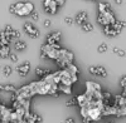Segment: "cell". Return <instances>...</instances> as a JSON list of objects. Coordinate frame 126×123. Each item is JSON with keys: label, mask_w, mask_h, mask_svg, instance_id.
<instances>
[{"label": "cell", "mask_w": 126, "mask_h": 123, "mask_svg": "<svg viewBox=\"0 0 126 123\" xmlns=\"http://www.w3.org/2000/svg\"><path fill=\"white\" fill-rule=\"evenodd\" d=\"M14 9H15V13L18 16H28L32 13L34 12V4L30 3V1H18L14 4Z\"/></svg>", "instance_id": "obj_1"}, {"label": "cell", "mask_w": 126, "mask_h": 123, "mask_svg": "<svg viewBox=\"0 0 126 123\" xmlns=\"http://www.w3.org/2000/svg\"><path fill=\"white\" fill-rule=\"evenodd\" d=\"M23 28H24V32L29 35V38H32V39H37V38L40 37V32H39V30L33 25V23L27 22V23H24Z\"/></svg>", "instance_id": "obj_2"}, {"label": "cell", "mask_w": 126, "mask_h": 123, "mask_svg": "<svg viewBox=\"0 0 126 123\" xmlns=\"http://www.w3.org/2000/svg\"><path fill=\"white\" fill-rule=\"evenodd\" d=\"M88 72L92 74V75H97V77H101V78H106L107 77V70L105 67L102 65H92L88 68Z\"/></svg>", "instance_id": "obj_3"}, {"label": "cell", "mask_w": 126, "mask_h": 123, "mask_svg": "<svg viewBox=\"0 0 126 123\" xmlns=\"http://www.w3.org/2000/svg\"><path fill=\"white\" fill-rule=\"evenodd\" d=\"M29 70H30V62H28V60L23 62V64H20V65L16 67V73L19 74V77H22V78H24V77H27L29 74Z\"/></svg>", "instance_id": "obj_4"}, {"label": "cell", "mask_w": 126, "mask_h": 123, "mask_svg": "<svg viewBox=\"0 0 126 123\" xmlns=\"http://www.w3.org/2000/svg\"><path fill=\"white\" fill-rule=\"evenodd\" d=\"M58 59H63L66 60L67 63H73V59H75V55L71 50L68 49H64V48H61L59 49V58Z\"/></svg>", "instance_id": "obj_5"}, {"label": "cell", "mask_w": 126, "mask_h": 123, "mask_svg": "<svg viewBox=\"0 0 126 123\" xmlns=\"http://www.w3.org/2000/svg\"><path fill=\"white\" fill-rule=\"evenodd\" d=\"M61 38H62V33L61 32H53L47 35V43L48 45H53L56 43H59L61 42Z\"/></svg>", "instance_id": "obj_6"}, {"label": "cell", "mask_w": 126, "mask_h": 123, "mask_svg": "<svg viewBox=\"0 0 126 123\" xmlns=\"http://www.w3.org/2000/svg\"><path fill=\"white\" fill-rule=\"evenodd\" d=\"M86 92H102V87L100 83H96L93 80L86 82Z\"/></svg>", "instance_id": "obj_7"}, {"label": "cell", "mask_w": 126, "mask_h": 123, "mask_svg": "<svg viewBox=\"0 0 126 123\" xmlns=\"http://www.w3.org/2000/svg\"><path fill=\"white\" fill-rule=\"evenodd\" d=\"M103 34L107 37H117L119 34H121V32L115 30L112 28V25H106V26H103Z\"/></svg>", "instance_id": "obj_8"}, {"label": "cell", "mask_w": 126, "mask_h": 123, "mask_svg": "<svg viewBox=\"0 0 126 123\" xmlns=\"http://www.w3.org/2000/svg\"><path fill=\"white\" fill-rule=\"evenodd\" d=\"M113 106H116L117 108L126 106V97H125V96H122V94H117V96H115Z\"/></svg>", "instance_id": "obj_9"}, {"label": "cell", "mask_w": 126, "mask_h": 123, "mask_svg": "<svg viewBox=\"0 0 126 123\" xmlns=\"http://www.w3.org/2000/svg\"><path fill=\"white\" fill-rule=\"evenodd\" d=\"M86 22H87V13L86 12H79L75 18V23H77L78 25H82Z\"/></svg>", "instance_id": "obj_10"}, {"label": "cell", "mask_w": 126, "mask_h": 123, "mask_svg": "<svg viewBox=\"0 0 126 123\" xmlns=\"http://www.w3.org/2000/svg\"><path fill=\"white\" fill-rule=\"evenodd\" d=\"M58 10V5L56 3V0H52V1L49 3V5L47 8H44V12L48 13V14H56Z\"/></svg>", "instance_id": "obj_11"}, {"label": "cell", "mask_w": 126, "mask_h": 123, "mask_svg": "<svg viewBox=\"0 0 126 123\" xmlns=\"http://www.w3.org/2000/svg\"><path fill=\"white\" fill-rule=\"evenodd\" d=\"M111 12V5L109 3H98V13L101 14H105V13H110Z\"/></svg>", "instance_id": "obj_12"}, {"label": "cell", "mask_w": 126, "mask_h": 123, "mask_svg": "<svg viewBox=\"0 0 126 123\" xmlns=\"http://www.w3.org/2000/svg\"><path fill=\"white\" fill-rule=\"evenodd\" d=\"M12 40H13V39H10V38L5 34L4 30H1V32H0V47H1V45H9Z\"/></svg>", "instance_id": "obj_13"}, {"label": "cell", "mask_w": 126, "mask_h": 123, "mask_svg": "<svg viewBox=\"0 0 126 123\" xmlns=\"http://www.w3.org/2000/svg\"><path fill=\"white\" fill-rule=\"evenodd\" d=\"M76 100H77V104L79 106V108L86 107L87 103H88V99H87L86 94H79V96H77V97H76Z\"/></svg>", "instance_id": "obj_14"}, {"label": "cell", "mask_w": 126, "mask_h": 123, "mask_svg": "<svg viewBox=\"0 0 126 123\" xmlns=\"http://www.w3.org/2000/svg\"><path fill=\"white\" fill-rule=\"evenodd\" d=\"M10 53H12V52H10V47L9 45H1V47H0V58L6 59Z\"/></svg>", "instance_id": "obj_15"}, {"label": "cell", "mask_w": 126, "mask_h": 123, "mask_svg": "<svg viewBox=\"0 0 126 123\" xmlns=\"http://www.w3.org/2000/svg\"><path fill=\"white\" fill-rule=\"evenodd\" d=\"M50 73V72L48 70V69H46V68H42V67H37V69H35V74L40 78V79H43L46 75H48Z\"/></svg>", "instance_id": "obj_16"}, {"label": "cell", "mask_w": 126, "mask_h": 123, "mask_svg": "<svg viewBox=\"0 0 126 123\" xmlns=\"http://www.w3.org/2000/svg\"><path fill=\"white\" fill-rule=\"evenodd\" d=\"M14 49L15 50H25L27 49V43L23 42V40H20V39H15V42H14Z\"/></svg>", "instance_id": "obj_17"}, {"label": "cell", "mask_w": 126, "mask_h": 123, "mask_svg": "<svg viewBox=\"0 0 126 123\" xmlns=\"http://www.w3.org/2000/svg\"><path fill=\"white\" fill-rule=\"evenodd\" d=\"M112 28H113L115 30H119V32H121L124 28H126V22H125V20H116V22L112 24Z\"/></svg>", "instance_id": "obj_18"}, {"label": "cell", "mask_w": 126, "mask_h": 123, "mask_svg": "<svg viewBox=\"0 0 126 123\" xmlns=\"http://www.w3.org/2000/svg\"><path fill=\"white\" fill-rule=\"evenodd\" d=\"M66 69L69 72V73L72 74V75H78L79 74V70H78V68L73 64V63H68L67 64V67H66Z\"/></svg>", "instance_id": "obj_19"}, {"label": "cell", "mask_w": 126, "mask_h": 123, "mask_svg": "<svg viewBox=\"0 0 126 123\" xmlns=\"http://www.w3.org/2000/svg\"><path fill=\"white\" fill-rule=\"evenodd\" d=\"M58 90L62 92V93H64V94H67V96H71V94H72V88L68 87V86L58 84Z\"/></svg>", "instance_id": "obj_20"}, {"label": "cell", "mask_w": 126, "mask_h": 123, "mask_svg": "<svg viewBox=\"0 0 126 123\" xmlns=\"http://www.w3.org/2000/svg\"><path fill=\"white\" fill-rule=\"evenodd\" d=\"M112 53H115L117 57H120V58H124V57H126V52L124 49H121V48H119V47H113L112 48Z\"/></svg>", "instance_id": "obj_21"}, {"label": "cell", "mask_w": 126, "mask_h": 123, "mask_svg": "<svg viewBox=\"0 0 126 123\" xmlns=\"http://www.w3.org/2000/svg\"><path fill=\"white\" fill-rule=\"evenodd\" d=\"M97 22H98V24H101L102 26L110 25V24H109V22H107V19L105 18V15H103V14H101V13H98V15H97Z\"/></svg>", "instance_id": "obj_22"}, {"label": "cell", "mask_w": 126, "mask_h": 123, "mask_svg": "<svg viewBox=\"0 0 126 123\" xmlns=\"http://www.w3.org/2000/svg\"><path fill=\"white\" fill-rule=\"evenodd\" d=\"M1 73L4 74V77H10V75H12V73H13V68L12 67H10V65H5L3 69H1Z\"/></svg>", "instance_id": "obj_23"}, {"label": "cell", "mask_w": 126, "mask_h": 123, "mask_svg": "<svg viewBox=\"0 0 126 123\" xmlns=\"http://www.w3.org/2000/svg\"><path fill=\"white\" fill-rule=\"evenodd\" d=\"M81 28H82L83 32H86V33H90V32H92V30H93V25H92L91 23H88V22L83 23V24L81 25Z\"/></svg>", "instance_id": "obj_24"}, {"label": "cell", "mask_w": 126, "mask_h": 123, "mask_svg": "<svg viewBox=\"0 0 126 123\" xmlns=\"http://www.w3.org/2000/svg\"><path fill=\"white\" fill-rule=\"evenodd\" d=\"M115 117H117V118H121V117H126V106L117 108V113H116V116H115Z\"/></svg>", "instance_id": "obj_25"}, {"label": "cell", "mask_w": 126, "mask_h": 123, "mask_svg": "<svg viewBox=\"0 0 126 123\" xmlns=\"http://www.w3.org/2000/svg\"><path fill=\"white\" fill-rule=\"evenodd\" d=\"M1 90H4V92H10V93H15L16 88H15L13 84H5V86H3V89H1Z\"/></svg>", "instance_id": "obj_26"}, {"label": "cell", "mask_w": 126, "mask_h": 123, "mask_svg": "<svg viewBox=\"0 0 126 123\" xmlns=\"http://www.w3.org/2000/svg\"><path fill=\"white\" fill-rule=\"evenodd\" d=\"M101 94H102V100L110 102V100H111V98H112V94L110 93L109 90H103V92H101Z\"/></svg>", "instance_id": "obj_27"}, {"label": "cell", "mask_w": 126, "mask_h": 123, "mask_svg": "<svg viewBox=\"0 0 126 123\" xmlns=\"http://www.w3.org/2000/svg\"><path fill=\"white\" fill-rule=\"evenodd\" d=\"M107 49H109L107 44H106V43H102V44H100V45H98L97 52H98L100 54H103V53H106V52H107Z\"/></svg>", "instance_id": "obj_28"}, {"label": "cell", "mask_w": 126, "mask_h": 123, "mask_svg": "<svg viewBox=\"0 0 126 123\" xmlns=\"http://www.w3.org/2000/svg\"><path fill=\"white\" fill-rule=\"evenodd\" d=\"M75 106H77V100H76V98L68 99V100L66 102V107H75Z\"/></svg>", "instance_id": "obj_29"}, {"label": "cell", "mask_w": 126, "mask_h": 123, "mask_svg": "<svg viewBox=\"0 0 126 123\" xmlns=\"http://www.w3.org/2000/svg\"><path fill=\"white\" fill-rule=\"evenodd\" d=\"M64 23H66L67 25H73L75 20H73V18H71V16H66V18H64Z\"/></svg>", "instance_id": "obj_30"}, {"label": "cell", "mask_w": 126, "mask_h": 123, "mask_svg": "<svg viewBox=\"0 0 126 123\" xmlns=\"http://www.w3.org/2000/svg\"><path fill=\"white\" fill-rule=\"evenodd\" d=\"M30 18H32V20H33V22H37V20H39V14L34 10V12L30 14Z\"/></svg>", "instance_id": "obj_31"}, {"label": "cell", "mask_w": 126, "mask_h": 123, "mask_svg": "<svg viewBox=\"0 0 126 123\" xmlns=\"http://www.w3.org/2000/svg\"><path fill=\"white\" fill-rule=\"evenodd\" d=\"M8 58H9L10 60H12L13 63H16V62H18V55H16V54H14V53H10Z\"/></svg>", "instance_id": "obj_32"}, {"label": "cell", "mask_w": 126, "mask_h": 123, "mask_svg": "<svg viewBox=\"0 0 126 123\" xmlns=\"http://www.w3.org/2000/svg\"><path fill=\"white\" fill-rule=\"evenodd\" d=\"M120 86H121L122 88H126V75L121 77V79H120Z\"/></svg>", "instance_id": "obj_33"}, {"label": "cell", "mask_w": 126, "mask_h": 123, "mask_svg": "<svg viewBox=\"0 0 126 123\" xmlns=\"http://www.w3.org/2000/svg\"><path fill=\"white\" fill-rule=\"evenodd\" d=\"M20 35H22V34H20L19 30H15V29H14V32H13V39H19Z\"/></svg>", "instance_id": "obj_34"}, {"label": "cell", "mask_w": 126, "mask_h": 123, "mask_svg": "<svg viewBox=\"0 0 126 123\" xmlns=\"http://www.w3.org/2000/svg\"><path fill=\"white\" fill-rule=\"evenodd\" d=\"M50 25H52V22H50L49 19H46V20H44V26H46V28H49Z\"/></svg>", "instance_id": "obj_35"}, {"label": "cell", "mask_w": 126, "mask_h": 123, "mask_svg": "<svg viewBox=\"0 0 126 123\" xmlns=\"http://www.w3.org/2000/svg\"><path fill=\"white\" fill-rule=\"evenodd\" d=\"M64 123H76V121H75V118H72V117H68L66 121H64Z\"/></svg>", "instance_id": "obj_36"}, {"label": "cell", "mask_w": 126, "mask_h": 123, "mask_svg": "<svg viewBox=\"0 0 126 123\" xmlns=\"http://www.w3.org/2000/svg\"><path fill=\"white\" fill-rule=\"evenodd\" d=\"M91 122H92V121H91L90 118H83V119H82V123H91Z\"/></svg>", "instance_id": "obj_37"}, {"label": "cell", "mask_w": 126, "mask_h": 123, "mask_svg": "<svg viewBox=\"0 0 126 123\" xmlns=\"http://www.w3.org/2000/svg\"><path fill=\"white\" fill-rule=\"evenodd\" d=\"M115 3H116L117 5H121L122 4V0H115Z\"/></svg>", "instance_id": "obj_38"}, {"label": "cell", "mask_w": 126, "mask_h": 123, "mask_svg": "<svg viewBox=\"0 0 126 123\" xmlns=\"http://www.w3.org/2000/svg\"><path fill=\"white\" fill-rule=\"evenodd\" d=\"M121 94L126 97V88H122V93H121Z\"/></svg>", "instance_id": "obj_39"}, {"label": "cell", "mask_w": 126, "mask_h": 123, "mask_svg": "<svg viewBox=\"0 0 126 123\" xmlns=\"http://www.w3.org/2000/svg\"><path fill=\"white\" fill-rule=\"evenodd\" d=\"M1 89H3V86H1V84H0V90H1Z\"/></svg>", "instance_id": "obj_40"}, {"label": "cell", "mask_w": 126, "mask_h": 123, "mask_svg": "<svg viewBox=\"0 0 126 123\" xmlns=\"http://www.w3.org/2000/svg\"><path fill=\"white\" fill-rule=\"evenodd\" d=\"M1 69H3V68H1V65H0V73H1Z\"/></svg>", "instance_id": "obj_41"}, {"label": "cell", "mask_w": 126, "mask_h": 123, "mask_svg": "<svg viewBox=\"0 0 126 123\" xmlns=\"http://www.w3.org/2000/svg\"><path fill=\"white\" fill-rule=\"evenodd\" d=\"M109 123H113V122H109Z\"/></svg>", "instance_id": "obj_42"}]
</instances>
